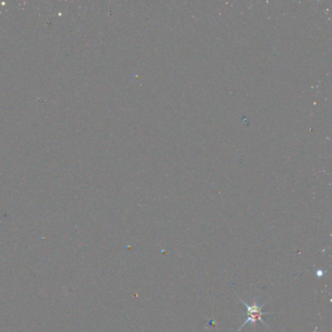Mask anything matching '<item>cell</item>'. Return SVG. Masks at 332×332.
Returning <instances> with one entry per match:
<instances>
[{"label":"cell","mask_w":332,"mask_h":332,"mask_svg":"<svg viewBox=\"0 0 332 332\" xmlns=\"http://www.w3.org/2000/svg\"><path fill=\"white\" fill-rule=\"evenodd\" d=\"M239 300L245 305L246 307V315H247V319L244 321V323L242 324V326L239 328V331H242V329L248 325V324H251L252 326H254L257 322H260L262 325H264L266 328L270 329V327L266 324V322L263 320V316L265 315H270V314H273L272 312H263V307L265 306V303L264 304H258L257 300L254 299L252 305H249L247 304L244 300H242L241 298H239Z\"/></svg>","instance_id":"obj_1"}]
</instances>
